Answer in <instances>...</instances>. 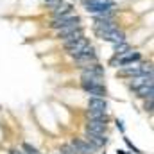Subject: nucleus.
Here are the masks:
<instances>
[{
	"instance_id": "f257e3e1",
	"label": "nucleus",
	"mask_w": 154,
	"mask_h": 154,
	"mask_svg": "<svg viewBox=\"0 0 154 154\" xmlns=\"http://www.w3.org/2000/svg\"><path fill=\"white\" fill-rule=\"evenodd\" d=\"M152 74V65L151 63H133L127 66H122V70L118 72L120 77H136V75H147Z\"/></svg>"
},
{
	"instance_id": "f03ea898",
	"label": "nucleus",
	"mask_w": 154,
	"mask_h": 154,
	"mask_svg": "<svg viewBox=\"0 0 154 154\" xmlns=\"http://www.w3.org/2000/svg\"><path fill=\"white\" fill-rule=\"evenodd\" d=\"M77 25H81V18H79V14H75L74 11L72 13H66V14H61V16H56L50 22V27L54 31L63 29V27H77Z\"/></svg>"
},
{
	"instance_id": "7ed1b4c3",
	"label": "nucleus",
	"mask_w": 154,
	"mask_h": 154,
	"mask_svg": "<svg viewBox=\"0 0 154 154\" xmlns=\"http://www.w3.org/2000/svg\"><path fill=\"white\" fill-rule=\"evenodd\" d=\"M104 77V68L99 65V63H91V65H86L81 68V79L82 81H97L100 82Z\"/></svg>"
},
{
	"instance_id": "20e7f679",
	"label": "nucleus",
	"mask_w": 154,
	"mask_h": 154,
	"mask_svg": "<svg viewBox=\"0 0 154 154\" xmlns=\"http://www.w3.org/2000/svg\"><path fill=\"white\" fill-rule=\"evenodd\" d=\"M84 7H86V11L91 13V14H100V13L115 11L116 4L113 0H95V2H86Z\"/></svg>"
},
{
	"instance_id": "39448f33",
	"label": "nucleus",
	"mask_w": 154,
	"mask_h": 154,
	"mask_svg": "<svg viewBox=\"0 0 154 154\" xmlns=\"http://www.w3.org/2000/svg\"><path fill=\"white\" fill-rule=\"evenodd\" d=\"M140 59H142V54H140L138 50H129V52L124 54V56H115V57L109 61V65H111V66H127V65L138 63Z\"/></svg>"
},
{
	"instance_id": "423d86ee",
	"label": "nucleus",
	"mask_w": 154,
	"mask_h": 154,
	"mask_svg": "<svg viewBox=\"0 0 154 154\" xmlns=\"http://www.w3.org/2000/svg\"><path fill=\"white\" fill-rule=\"evenodd\" d=\"M77 66H86V65H91V63H97V54H95V48L91 45H88L77 57H74Z\"/></svg>"
},
{
	"instance_id": "0eeeda50",
	"label": "nucleus",
	"mask_w": 154,
	"mask_h": 154,
	"mask_svg": "<svg viewBox=\"0 0 154 154\" xmlns=\"http://www.w3.org/2000/svg\"><path fill=\"white\" fill-rule=\"evenodd\" d=\"M97 36L100 39H104V41H109V43H122V41H125V32H122L120 29H118V25L113 27V29H108V31H102V32H97Z\"/></svg>"
},
{
	"instance_id": "6e6552de",
	"label": "nucleus",
	"mask_w": 154,
	"mask_h": 154,
	"mask_svg": "<svg viewBox=\"0 0 154 154\" xmlns=\"http://www.w3.org/2000/svg\"><path fill=\"white\" fill-rule=\"evenodd\" d=\"M81 86L91 97H104L106 95V86L102 82H97V81H82Z\"/></svg>"
},
{
	"instance_id": "1a4fd4ad",
	"label": "nucleus",
	"mask_w": 154,
	"mask_h": 154,
	"mask_svg": "<svg viewBox=\"0 0 154 154\" xmlns=\"http://www.w3.org/2000/svg\"><path fill=\"white\" fill-rule=\"evenodd\" d=\"M88 45H90V41L82 36V38H79V39H75V41H72V43H68V45H65V50H66V54H68V56L77 57V56H79L86 47H88Z\"/></svg>"
},
{
	"instance_id": "9d476101",
	"label": "nucleus",
	"mask_w": 154,
	"mask_h": 154,
	"mask_svg": "<svg viewBox=\"0 0 154 154\" xmlns=\"http://www.w3.org/2000/svg\"><path fill=\"white\" fill-rule=\"evenodd\" d=\"M88 111H97V113H108V102L104 97H91L88 100Z\"/></svg>"
},
{
	"instance_id": "9b49d317",
	"label": "nucleus",
	"mask_w": 154,
	"mask_h": 154,
	"mask_svg": "<svg viewBox=\"0 0 154 154\" xmlns=\"http://www.w3.org/2000/svg\"><path fill=\"white\" fill-rule=\"evenodd\" d=\"M86 142L93 147V149H100L108 143V136L106 134H93V133H86Z\"/></svg>"
},
{
	"instance_id": "f8f14e48",
	"label": "nucleus",
	"mask_w": 154,
	"mask_h": 154,
	"mask_svg": "<svg viewBox=\"0 0 154 154\" xmlns=\"http://www.w3.org/2000/svg\"><path fill=\"white\" fill-rule=\"evenodd\" d=\"M106 124L102 120H88L86 124V133H93V134H106Z\"/></svg>"
},
{
	"instance_id": "ddd939ff",
	"label": "nucleus",
	"mask_w": 154,
	"mask_h": 154,
	"mask_svg": "<svg viewBox=\"0 0 154 154\" xmlns=\"http://www.w3.org/2000/svg\"><path fill=\"white\" fill-rule=\"evenodd\" d=\"M143 84H154L152 82V74H147V75H136L129 79V88L131 90H136Z\"/></svg>"
},
{
	"instance_id": "4468645a",
	"label": "nucleus",
	"mask_w": 154,
	"mask_h": 154,
	"mask_svg": "<svg viewBox=\"0 0 154 154\" xmlns=\"http://www.w3.org/2000/svg\"><path fill=\"white\" fill-rule=\"evenodd\" d=\"M84 36V31H82V27H74L72 31H68L66 34H63L61 36V41H63V45H68V43H72V41H75V39L82 38Z\"/></svg>"
},
{
	"instance_id": "2eb2a0df",
	"label": "nucleus",
	"mask_w": 154,
	"mask_h": 154,
	"mask_svg": "<svg viewBox=\"0 0 154 154\" xmlns=\"http://www.w3.org/2000/svg\"><path fill=\"white\" fill-rule=\"evenodd\" d=\"M72 147L77 151V154H91L95 151L86 140H74V142H72Z\"/></svg>"
},
{
	"instance_id": "dca6fc26",
	"label": "nucleus",
	"mask_w": 154,
	"mask_h": 154,
	"mask_svg": "<svg viewBox=\"0 0 154 154\" xmlns=\"http://www.w3.org/2000/svg\"><path fill=\"white\" fill-rule=\"evenodd\" d=\"M66 13H72V4L70 2H65L61 0L56 7H52V16H61V14H66Z\"/></svg>"
},
{
	"instance_id": "f3484780",
	"label": "nucleus",
	"mask_w": 154,
	"mask_h": 154,
	"mask_svg": "<svg viewBox=\"0 0 154 154\" xmlns=\"http://www.w3.org/2000/svg\"><path fill=\"white\" fill-rule=\"evenodd\" d=\"M134 93H136L138 97H142V99H152V95H154L152 84H143V86L136 88V90H134Z\"/></svg>"
},
{
	"instance_id": "a211bd4d",
	"label": "nucleus",
	"mask_w": 154,
	"mask_h": 154,
	"mask_svg": "<svg viewBox=\"0 0 154 154\" xmlns=\"http://www.w3.org/2000/svg\"><path fill=\"white\" fill-rule=\"evenodd\" d=\"M131 50V45L127 41H122V43H116L115 45V56H124Z\"/></svg>"
},
{
	"instance_id": "6ab92c4d",
	"label": "nucleus",
	"mask_w": 154,
	"mask_h": 154,
	"mask_svg": "<svg viewBox=\"0 0 154 154\" xmlns=\"http://www.w3.org/2000/svg\"><path fill=\"white\" fill-rule=\"evenodd\" d=\"M88 118H90V120H102V122H108V113H97V111H88Z\"/></svg>"
},
{
	"instance_id": "aec40b11",
	"label": "nucleus",
	"mask_w": 154,
	"mask_h": 154,
	"mask_svg": "<svg viewBox=\"0 0 154 154\" xmlns=\"http://www.w3.org/2000/svg\"><path fill=\"white\" fill-rule=\"evenodd\" d=\"M145 109L147 111H152V99H149V102H145Z\"/></svg>"
},
{
	"instance_id": "412c9836",
	"label": "nucleus",
	"mask_w": 154,
	"mask_h": 154,
	"mask_svg": "<svg viewBox=\"0 0 154 154\" xmlns=\"http://www.w3.org/2000/svg\"><path fill=\"white\" fill-rule=\"evenodd\" d=\"M45 2H47V0H45Z\"/></svg>"
}]
</instances>
